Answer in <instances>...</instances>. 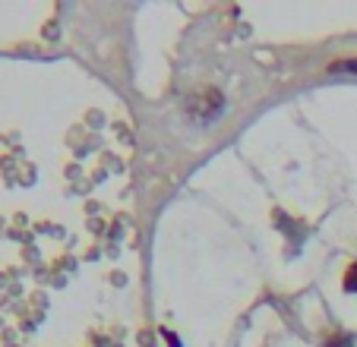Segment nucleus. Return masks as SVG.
<instances>
[{
  "instance_id": "1",
  "label": "nucleus",
  "mask_w": 357,
  "mask_h": 347,
  "mask_svg": "<svg viewBox=\"0 0 357 347\" xmlns=\"http://www.w3.org/2000/svg\"><path fill=\"white\" fill-rule=\"evenodd\" d=\"M344 291L357 294V265H351V268H348V275H344Z\"/></svg>"
},
{
  "instance_id": "2",
  "label": "nucleus",
  "mask_w": 357,
  "mask_h": 347,
  "mask_svg": "<svg viewBox=\"0 0 357 347\" xmlns=\"http://www.w3.org/2000/svg\"><path fill=\"white\" fill-rule=\"evenodd\" d=\"M332 70H348V73H357V57H354V61H338V63H332Z\"/></svg>"
},
{
  "instance_id": "3",
  "label": "nucleus",
  "mask_w": 357,
  "mask_h": 347,
  "mask_svg": "<svg viewBox=\"0 0 357 347\" xmlns=\"http://www.w3.org/2000/svg\"><path fill=\"white\" fill-rule=\"evenodd\" d=\"M338 347H351V344H348V341H342V344H338Z\"/></svg>"
}]
</instances>
